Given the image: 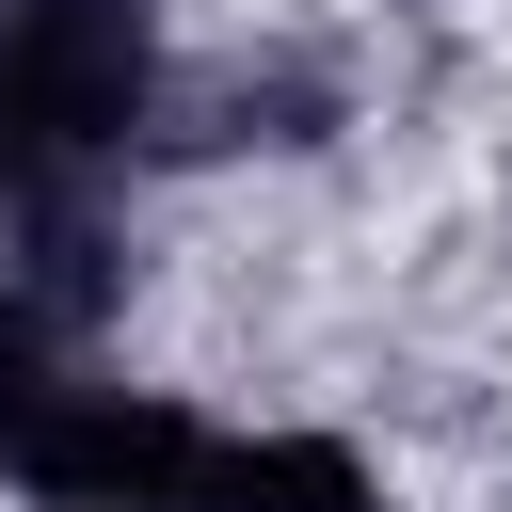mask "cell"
<instances>
[{
    "label": "cell",
    "instance_id": "6da1fadb",
    "mask_svg": "<svg viewBox=\"0 0 512 512\" xmlns=\"http://www.w3.org/2000/svg\"><path fill=\"white\" fill-rule=\"evenodd\" d=\"M16 480L64 496V512H192L208 496V432H176L144 400H48L16 432Z\"/></svg>",
    "mask_w": 512,
    "mask_h": 512
},
{
    "label": "cell",
    "instance_id": "7a4b0ae2",
    "mask_svg": "<svg viewBox=\"0 0 512 512\" xmlns=\"http://www.w3.org/2000/svg\"><path fill=\"white\" fill-rule=\"evenodd\" d=\"M0 96H16V128L80 144V128H112V112H128V32L64 0V16H32V32H16V80H0Z\"/></svg>",
    "mask_w": 512,
    "mask_h": 512
},
{
    "label": "cell",
    "instance_id": "3957f363",
    "mask_svg": "<svg viewBox=\"0 0 512 512\" xmlns=\"http://www.w3.org/2000/svg\"><path fill=\"white\" fill-rule=\"evenodd\" d=\"M192 512H368V480L336 448H208V496Z\"/></svg>",
    "mask_w": 512,
    "mask_h": 512
}]
</instances>
